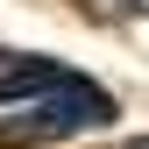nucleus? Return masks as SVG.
<instances>
[{"label":"nucleus","instance_id":"1","mask_svg":"<svg viewBox=\"0 0 149 149\" xmlns=\"http://www.w3.org/2000/svg\"><path fill=\"white\" fill-rule=\"evenodd\" d=\"M114 121V100L92 85H57L43 100H29L14 121H0V142H64V135H85V128H107Z\"/></svg>","mask_w":149,"mask_h":149},{"label":"nucleus","instance_id":"2","mask_svg":"<svg viewBox=\"0 0 149 149\" xmlns=\"http://www.w3.org/2000/svg\"><path fill=\"white\" fill-rule=\"evenodd\" d=\"M121 149H149V135H142V142H121Z\"/></svg>","mask_w":149,"mask_h":149}]
</instances>
